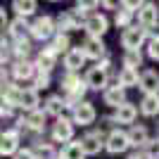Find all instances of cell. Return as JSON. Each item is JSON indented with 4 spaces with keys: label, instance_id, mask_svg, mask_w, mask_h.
<instances>
[{
    "label": "cell",
    "instance_id": "obj_1",
    "mask_svg": "<svg viewBox=\"0 0 159 159\" xmlns=\"http://www.w3.org/2000/svg\"><path fill=\"white\" fill-rule=\"evenodd\" d=\"M109 64H112V60L107 57V60H102V62H98V64H93L90 69L86 71V83H88V88L90 90H102L105 93L107 88H109Z\"/></svg>",
    "mask_w": 159,
    "mask_h": 159
},
{
    "label": "cell",
    "instance_id": "obj_2",
    "mask_svg": "<svg viewBox=\"0 0 159 159\" xmlns=\"http://www.w3.org/2000/svg\"><path fill=\"white\" fill-rule=\"evenodd\" d=\"M55 36H57V21H55L50 14L36 17V19L31 21V31H29V38L45 43V40H52Z\"/></svg>",
    "mask_w": 159,
    "mask_h": 159
},
{
    "label": "cell",
    "instance_id": "obj_3",
    "mask_svg": "<svg viewBox=\"0 0 159 159\" xmlns=\"http://www.w3.org/2000/svg\"><path fill=\"white\" fill-rule=\"evenodd\" d=\"M147 36H150V31L147 29H143L140 24H133L131 29H126V31H121V48L124 50H140V48L145 45ZM150 43V40H147Z\"/></svg>",
    "mask_w": 159,
    "mask_h": 159
},
{
    "label": "cell",
    "instance_id": "obj_4",
    "mask_svg": "<svg viewBox=\"0 0 159 159\" xmlns=\"http://www.w3.org/2000/svg\"><path fill=\"white\" fill-rule=\"evenodd\" d=\"M74 128H76V124L71 121V116H62V119H57L52 124V128H50V138H52V143H64V145L74 143Z\"/></svg>",
    "mask_w": 159,
    "mask_h": 159
},
{
    "label": "cell",
    "instance_id": "obj_5",
    "mask_svg": "<svg viewBox=\"0 0 159 159\" xmlns=\"http://www.w3.org/2000/svg\"><path fill=\"white\" fill-rule=\"evenodd\" d=\"M131 147V138H128V131L124 128H112L107 133V145H105V152L109 154H124Z\"/></svg>",
    "mask_w": 159,
    "mask_h": 159
},
{
    "label": "cell",
    "instance_id": "obj_6",
    "mask_svg": "<svg viewBox=\"0 0 159 159\" xmlns=\"http://www.w3.org/2000/svg\"><path fill=\"white\" fill-rule=\"evenodd\" d=\"M48 121V114L43 112V109H36V112H31V114H24V116H19L17 119V128H26V131H31V133H45V124Z\"/></svg>",
    "mask_w": 159,
    "mask_h": 159
},
{
    "label": "cell",
    "instance_id": "obj_7",
    "mask_svg": "<svg viewBox=\"0 0 159 159\" xmlns=\"http://www.w3.org/2000/svg\"><path fill=\"white\" fill-rule=\"evenodd\" d=\"M95 119H98V109L88 100H83L81 105H76L71 109V121L76 126H90V124H95Z\"/></svg>",
    "mask_w": 159,
    "mask_h": 159
},
{
    "label": "cell",
    "instance_id": "obj_8",
    "mask_svg": "<svg viewBox=\"0 0 159 159\" xmlns=\"http://www.w3.org/2000/svg\"><path fill=\"white\" fill-rule=\"evenodd\" d=\"M21 131L19 128H7L2 131V138H0V154L2 157H14V154L21 150Z\"/></svg>",
    "mask_w": 159,
    "mask_h": 159
},
{
    "label": "cell",
    "instance_id": "obj_9",
    "mask_svg": "<svg viewBox=\"0 0 159 159\" xmlns=\"http://www.w3.org/2000/svg\"><path fill=\"white\" fill-rule=\"evenodd\" d=\"M36 74H38V69H36V64H33L31 60H14L12 66H10V76H12L14 83L33 81V79H36Z\"/></svg>",
    "mask_w": 159,
    "mask_h": 159
},
{
    "label": "cell",
    "instance_id": "obj_10",
    "mask_svg": "<svg viewBox=\"0 0 159 159\" xmlns=\"http://www.w3.org/2000/svg\"><path fill=\"white\" fill-rule=\"evenodd\" d=\"M135 24H140V26L147 29V31H152L159 24V5L157 2H143L140 12L135 14Z\"/></svg>",
    "mask_w": 159,
    "mask_h": 159
},
{
    "label": "cell",
    "instance_id": "obj_11",
    "mask_svg": "<svg viewBox=\"0 0 159 159\" xmlns=\"http://www.w3.org/2000/svg\"><path fill=\"white\" fill-rule=\"evenodd\" d=\"M83 31H86V36H90V38H102V36L109 31V19H107L102 12H95L93 17H88V19L83 21Z\"/></svg>",
    "mask_w": 159,
    "mask_h": 159
},
{
    "label": "cell",
    "instance_id": "obj_12",
    "mask_svg": "<svg viewBox=\"0 0 159 159\" xmlns=\"http://www.w3.org/2000/svg\"><path fill=\"white\" fill-rule=\"evenodd\" d=\"M81 145H83V150H86L88 157H95V154H100L102 150H105L107 135L102 131H88L86 135L81 138Z\"/></svg>",
    "mask_w": 159,
    "mask_h": 159
},
{
    "label": "cell",
    "instance_id": "obj_13",
    "mask_svg": "<svg viewBox=\"0 0 159 159\" xmlns=\"http://www.w3.org/2000/svg\"><path fill=\"white\" fill-rule=\"evenodd\" d=\"M81 48H83L86 57H88V60H93L95 64L109 57V55H107V45L102 43V38H90V36H86V40L81 43Z\"/></svg>",
    "mask_w": 159,
    "mask_h": 159
},
{
    "label": "cell",
    "instance_id": "obj_14",
    "mask_svg": "<svg viewBox=\"0 0 159 159\" xmlns=\"http://www.w3.org/2000/svg\"><path fill=\"white\" fill-rule=\"evenodd\" d=\"M57 57H60V52L55 50V45H52V43H48V45L43 48V50H40L38 55H36L33 64H36V69H38V71L50 74V71H52V66L57 64Z\"/></svg>",
    "mask_w": 159,
    "mask_h": 159
},
{
    "label": "cell",
    "instance_id": "obj_15",
    "mask_svg": "<svg viewBox=\"0 0 159 159\" xmlns=\"http://www.w3.org/2000/svg\"><path fill=\"white\" fill-rule=\"evenodd\" d=\"M86 62H88V57H86V52H83L81 45L71 48V50L62 57V66H64V71H69V74H79L81 66H86Z\"/></svg>",
    "mask_w": 159,
    "mask_h": 159
},
{
    "label": "cell",
    "instance_id": "obj_16",
    "mask_svg": "<svg viewBox=\"0 0 159 159\" xmlns=\"http://www.w3.org/2000/svg\"><path fill=\"white\" fill-rule=\"evenodd\" d=\"M55 21H57V33H69V31H79V29H83V19H81L74 10H64V12H60V17H57Z\"/></svg>",
    "mask_w": 159,
    "mask_h": 159
},
{
    "label": "cell",
    "instance_id": "obj_17",
    "mask_svg": "<svg viewBox=\"0 0 159 159\" xmlns=\"http://www.w3.org/2000/svg\"><path fill=\"white\" fill-rule=\"evenodd\" d=\"M66 109H69V107H66V100L62 98V95H50V98L43 102V112H45L48 116H52L55 121L62 119Z\"/></svg>",
    "mask_w": 159,
    "mask_h": 159
},
{
    "label": "cell",
    "instance_id": "obj_18",
    "mask_svg": "<svg viewBox=\"0 0 159 159\" xmlns=\"http://www.w3.org/2000/svg\"><path fill=\"white\" fill-rule=\"evenodd\" d=\"M140 90L143 95H159V74L154 69H145L140 71Z\"/></svg>",
    "mask_w": 159,
    "mask_h": 159
},
{
    "label": "cell",
    "instance_id": "obj_19",
    "mask_svg": "<svg viewBox=\"0 0 159 159\" xmlns=\"http://www.w3.org/2000/svg\"><path fill=\"white\" fill-rule=\"evenodd\" d=\"M138 112L140 107L133 105V102H126V105H121L119 109H114V121L116 124H128V126H135V119H138Z\"/></svg>",
    "mask_w": 159,
    "mask_h": 159
},
{
    "label": "cell",
    "instance_id": "obj_20",
    "mask_svg": "<svg viewBox=\"0 0 159 159\" xmlns=\"http://www.w3.org/2000/svg\"><path fill=\"white\" fill-rule=\"evenodd\" d=\"M19 109H24V114H31V112H36V109H43V107H40V95H38V90H36L33 86L21 90Z\"/></svg>",
    "mask_w": 159,
    "mask_h": 159
},
{
    "label": "cell",
    "instance_id": "obj_21",
    "mask_svg": "<svg viewBox=\"0 0 159 159\" xmlns=\"http://www.w3.org/2000/svg\"><path fill=\"white\" fill-rule=\"evenodd\" d=\"M29 31H31V21L29 19H21V17H14L7 26V33L12 40H26L29 38Z\"/></svg>",
    "mask_w": 159,
    "mask_h": 159
},
{
    "label": "cell",
    "instance_id": "obj_22",
    "mask_svg": "<svg viewBox=\"0 0 159 159\" xmlns=\"http://www.w3.org/2000/svg\"><path fill=\"white\" fill-rule=\"evenodd\" d=\"M128 138H131V147H135V150H143V147L152 140L147 126H143V124H135V126L128 128Z\"/></svg>",
    "mask_w": 159,
    "mask_h": 159
},
{
    "label": "cell",
    "instance_id": "obj_23",
    "mask_svg": "<svg viewBox=\"0 0 159 159\" xmlns=\"http://www.w3.org/2000/svg\"><path fill=\"white\" fill-rule=\"evenodd\" d=\"M102 102L107 107H114V109H119L121 105H126V88H107L105 93H102Z\"/></svg>",
    "mask_w": 159,
    "mask_h": 159
},
{
    "label": "cell",
    "instance_id": "obj_24",
    "mask_svg": "<svg viewBox=\"0 0 159 159\" xmlns=\"http://www.w3.org/2000/svg\"><path fill=\"white\" fill-rule=\"evenodd\" d=\"M21 90H24V88H21V86H17L14 81L5 83V86H2V105H10V107H14V109H19Z\"/></svg>",
    "mask_w": 159,
    "mask_h": 159
},
{
    "label": "cell",
    "instance_id": "obj_25",
    "mask_svg": "<svg viewBox=\"0 0 159 159\" xmlns=\"http://www.w3.org/2000/svg\"><path fill=\"white\" fill-rule=\"evenodd\" d=\"M140 114L147 116V119H159V95H143V100L138 102Z\"/></svg>",
    "mask_w": 159,
    "mask_h": 159
},
{
    "label": "cell",
    "instance_id": "obj_26",
    "mask_svg": "<svg viewBox=\"0 0 159 159\" xmlns=\"http://www.w3.org/2000/svg\"><path fill=\"white\" fill-rule=\"evenodd\" d=\"M86 150H83V145H81V138L74 140V143H69V145H62L60 150V159H86Z\"/></svg>",
    "mask_w": 159,
    "mask_h": 159
},
{
    "label": "cell",
    "instance_id": "obj_27",
    "mask_svg": "<svg viewBox=\"0 0 159 159\" xmlns=\"http://www.w3.org/2000/svg\"><path fill=\"white\" fill-rule=\"evenodd\" d=\"M12 10H14V14H17V17L29 19L31 14H36L38 2H36V0H14V2H12Z\"/></svg>",
    "mask_w": 159,
    "mask_h": 159
},
{
    "label": "cell",
    "instance_id": "obj_28",
    "mask_svg": "<svg viewBox=\"0 0 159 159\" xmlns=\"http://www.w3.org/2000/svg\"><path fill=\"white\" fill-rule=\"evenodd\" d=\"M121 88H138L140 86V74L138 69H121L119 71Z\"/></svg>",
    "mask_w": 159,
    "mask_h": 159
},
{
    "label": "cell",
    "instance_id": "obj_29",
    "mask_svg": "<svg viewBox=\"0 0 159 159\" xmlns=\"http://www.w3.org/2000/svg\"><path fill=\"white\" fill-rule=\"evenodd\" d=\"M33 150H36V154H38V159H60V150H55L52 143H36L33 145Z\"/></svg>",
    "mask_w": 159,
    "mask_h": 159
},
{
    "label": "cell",
    "instance_id": "obj_30",
    "mask_svg": "<svg viewBox=\"0 0 159 159\" xmlns=\"http://www.w3.org/2000/svg\"><path fill=\"white\" fill-rule=\"evenodd\" d=\"M133 19H135V14H131V12H126V10H116V14H114V26L116 29H121V31H126V29H131L133 26Z\"/></svg>",
    "mask_w": 159,
    "mask_h": 159
},
{
    "label": "cell",
    "instance_id": "obj_31",
    "mask_svg": "<svg viewBox=\"0 0 159 159\" xmlns=\"http://www.w3.org/2000/svg\"><path fill=\"white\" fill-rule=\"evenodd\" d=\"M121 64H124V69H138V66L143 64V52H140V50H128V52H124Z\"/></svg>",
    "mask_w": 159,
    "mask_h": 159
},
{
    "label": "cell",
    "instance_id": "obj_32",
    "mask_svg": "<svg viewBox=\"0 0 159 159\" xmlns=\"http://www.w3.org/2000/svg\"><path fill=\"white\" fill-rule=\"evenodd\" d=\"M50 43L55 45V50H57L62 57H64V55L71 50V38H69V33H57V36H55Z\"/></svg>",
    "mask_w": 159,
    "mask_h": 159
},
{
    "label": "cell",
    "instance_id": "obj_33",
    "mask_svg": "<svg viewBox=\"0 0 159 159\" xmlns=\"http://www.w3.org/2000/svg\"><path fill=\"white\" fill-rule=\"evenodd\" d=\"M12 55L17 60H29V55H31V40H14L12 45Z\"/></svg>",
    "mask_w": 159,
    "mask_h": 159
},
{
    "label": "cell",
    "instance_id": "obj_34",
    "mask_svg": "<svg viewBox=\"0 0 159 159\" xmlns=\"http://www.w3.org/2000/svg\"><path fill=\"white\" fill-rule=\"evenodd\" d=\"M143 152H145L147 159H159V135H154V138L143 147Z\"/></svg>",
    "mask_w": 159,
    "mask_h": 159
},
{
    "label": "cell",
    "instance_id": "obj_35",
    "mask_svg": "<svg viewBox=\"0 0 159 159\" xmlns=\"http://www.w3.org/2000/svg\"><path fill=\"white\" fill-rule=\"evenodd\" d=\"M33 88L36 90H48L50 88V74H45V71H38L36 74V79H33Z\"/></svg>",
    "mask_w": 159,
    "mask_h": 159
},
{
    "label": "cell",
    "instance_id": "obj_36",
    "mask_svg": "<svg viewBox=\"0 0 159 159\" xmlns=\"http://www.w3.org/2000/svg\"><path fill=\"white\" fill-rule=\"evenodd\" d=\"M119 7H121V10H126V12H131V14H138L140 7H143V2H140V0H124Z\"/></svg>",
    "mask_w": 159,
    "mask_h": 159
},
{
    "label": "cell",
    "instance_id": "obj_37",
    "mask_svg": "<svg viewBox=\"0 0 159 159\" xmlns=\"http://www.w3.org/2000/svg\"><path fill=\"white\" fill-rule=\"evenodd\" d=\"M147 57L154 60V62H159V40L150 38V43H147Z\"/></svg>",
    "mask_w": 159,
    "mask_h": 159
},
{
    "label": "cell",
    "instance_id": "obj_38",
    "mask_svg": "<svg viewBox=\"0 0 159 159\" xmlns=\"http://www.w3.org/2000/svg\"><path fill=\"white\" fill-rule=\"evenodd\" d=\"M12 159H38V154H36V150H33V147H21V150L14 154Z\"/></svg>",
    "mask_w": 159,
    "mask_h": 159
},
{
    "label": "cell",
    "instance_id": "obj_39",
    "mask_svg": "<svg viewBox=\"0 0 159 159\" xmlns=\"http://www.w3.org/2000/svg\"><path fill=\"white\" fill-rule=\"evenodd\" d=\"M0 116H2V119H12V116H14V107L2 105V107H0Z\"/></svg>",
    "mask_w": 159,
    "mask_h": 159
},
{
    "label": "cell",
    "instance_id": "obj_40",
    "mask_svg": "<svg viewBox=\"0 0 159 159\" xmlns=\"http://www.w3.org/2000/svg\"><path fill=\"white\" fill-rule=\"evenodd\" d=\"M126 159H147V157H145V152H143V150H135V152H131Z\"/></svg>",
    "mask_w": 159,
    "mask_h": 159
},
{
    "label": "cell",
    "instance_id": "obj_41",
    "mask_svg": "<svg viewBox=\"0 0 159 159\" xmlns=\"http://www.w3.org/2000/svg\"><path fill=\"white\" fill-rule=\"evenodd\" d=\"M150 38H152V40H159V24L152 29V31H150Z\"/></svg>",
    "mask_w": 159,
    "mask_h": 159
},
{
    "label": "cell",
    "instance_id": "obj_42",
    "mask_svg": "<svg viewBox=\"0 0 159 159\" xmlns=\"http://www.w3.org/2000/svg\"><path fill=\"white\" fill-rule=\"evenodd\" d=\"M0 19H2V26H10V19H7V10H2V12H0Z\"/></svg>",
    "mask_w": 159,
    "mask_h": 159
},
{
    "label": "cell",
    "instance_id": "obj_43",
    "mask_svg": "<svg viewBox=\"0 0 159 159\" xmlns=\"http://www.w3.org/2000/svg\"><path fill=\"white\" fill-rule=\"evenodd\" d=\"M100 7H105V10H112V7H119L116 2H100Z\"/></svg>",
    "mask_w": 159,
    "mask_h": 159
}]
</instances>
